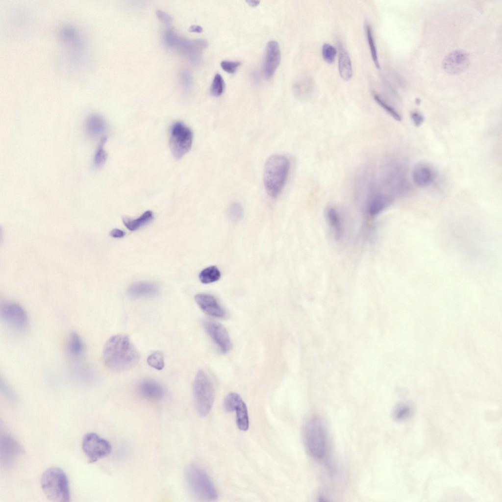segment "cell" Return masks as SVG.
Instances as JSON below:
<instances>
[{
    "mask_svg": "<svg viewBox=\"0 0 502 502\" xmlns=\"http://www.w3.org/2000/svg\"><path fill=\"white\" fill-rule=\"evenodd\" d=\"M187 484L193 494L198 499L204 501H215L218 493L211 479L201 468L195 465H190L185 471Z\"/></svg>",
    "mask_w": 502,
    "mask_h": 502,
    "instance_id": "cell-5",
    "label": "cell"
},
{
    "mask_svg": "<svg viewBox=\"0 0 502 502\" xmlns=\"http://www.w3.org/2000/svg\"><path fill=\"white\" fill-rule=\"evenodd\" d=\"M416 103H417V104H419V103H420V100H419V99H417V100H416Z\"/></svg>",
    "mask_w": 502,
    "mask_h": 502,
    "instance_id": "cell-43",
    "label": "cell"
},
{
    "mask_svg": "<svg viewBox=\"0 0 502 502\" xmlns=\"http://www.w3.org/2000/svg\"><path fill=\"white\" fill-rule=\"evenodd\" d=\"M1 385L2 390L7 396L12 400H14L15 399V396L14 393L12 392L10 388L9 387V386H7L5 382H3L2 379H1Z\"/></svg>",
    "mask_w": 502,
    "mask_h": 502,
    "instance_id": "cell-38",
    "label": "cell"
},
{
    "mask_svg": "<svg viewBox=\"0 0 502 502\" xmlns=\"http://www.w3.org/2000/svg\"><path fill=\"white\" fill-rule=\"evenodd\" d=\"M219 269L215 266H211L202 270L199 275L200 281L204 284H208L218 281L221 277Z\"/></svg>",
    "mask_w": 502,
    "mask_h": 502,
    "instance_id": "cell-27",
    "label": "cell"
},
{
    "mask_svg": "<svg viewBox=\"0 0 502 502\" xmlns=\"http://www.w3.org/2000/svg\"><path fill=\"white\" fill-rule=\"evenodd\" d=\"M290 169L288 159L282 155H274L267 160L264 170V183L268 195L276 198L286 183Z\"/></svg>",
    "mask_w": 502,
    "mask_h": 502,
    "instance_id": "cell-2",
    "label": "cell"
},
{
    "mask_svg": "<svg viewBox=\"0 0 502 502\" xmlns=\"http://www.w3.org/2000/svg\"><path fill=\"white\" fill-rule=\"evenodd\" d=\"M365 209L370 217L376 216L388 207L393 201L392 196L371 187L368 188Z\"/></svg>",
    "mask_w": 502,
    "mask_h": 502,
    "instance_id": "cell-11",
    "label": "cell"
},
{
    "mask_svg": "<svg viewBox=\"0 0 502 502\" xmlns=\"http://www.w3.org/2000/svg\"><path fill=\"white\" fill-rule=\"evenodd\" d=\"M373 97L376 103L383 108L395 120L398 121H401L402 120V117L401 115L395 109V108L386 102L376 94H374Z\"/></svg>",
    "mask_w": 502,
    "mask_h": 502,
    "instance_id": "cell-33",
    "label": "cell"
},
{
    "mask_svg": "<svg viewBox=\"0 0 502 502\" xmlns=\"http://www.w3.org/2000/svg\"><path fill=\"white\" fill-rule=\"evenodd\" d=\"M227 213L228 217L232 221L237 222L242 218L243 209L239 203L234 202L229 206Z\"/></svg>",
    "mask_w": 502,
    "mask_h": 502,
    "instance_id": "cell-35",
    "label": "cell"
},
{
    "mask_svg": "<svg viewBox=\"0 0 502 502\" xmlns=\"http://www.w3.org/2000/svg\"><path fill=\"white\" fill-rule=\"evenodd\" d=\"M0 314L4 322L15 329L23 330L27 325L28 318L26 312L16 303H4L1 306Z\"/></svg>",
    "mask_w": 502,
    "mask_h": 502,
    "instance_id": "cell-10",
    "label": "cell"
},
{
    "mask_svg": "<svg viewBox=\"0 0 502 502\" xmlns=\"http://www.w3.org/2000/svg\"><path fill=\"white\" fill-rule=\"evenodd\" d=\"M469 63L468 53L462 50H457L451 52L444 58L442 67L447 73L454 75L464 71Z\"/></svg>",
    "mask_w": 502,
    "mask_h": 502,
    "instance_id": "cell-13",
    "label": "cell"
},
{
    "mask_svg": "<svg viewBox=\"0 0 502 502\" xmlns=\"http://www.w3.org/2000/svg\"><path fill=\"white\" fill-rule=\"evenodd\" d=\"M157 13H158V17L160 18V19L163 20L164 22L167 23V22H170V21L171 20L170 19V17L169 16H167L166 15V14H165V13H163V12H162L161 11H158Z\"/></svg>",
    "mask_w": 502,
    "mask_h": 502,
    "instance_id": "cell-40",
    "label": "cell"
},
{
    "mask_svg": "<svg viewBox=\"0 0 502 502\" xmlns=\"http://www.w3.org/2000/svg\"><path fill=\"white\" fill-rule=\"evenodd\" d=\"M248 2H249L250 4H251V5H253V6H255L256 5H257L259 3V1H248Z\"/></svg>",
    "mask_w": 502,
    "mask_h": 502,
    "instance_id": "cell-42",
    "label": "cell"
},
{
    "mask_svg": "<svg viewBox=\"0 0 502 502\" xmlns=\"http://www.w3.org/2000/svg\"><path fill=\"white\" fill-rule=\"evenodd\" d=\"M23 451L21 445L11 437L5 436L1 438L0 459L4 466L9 467L12 465Z\"/></svg>",
    "mask_w": 502,
    "mask_h": 502,
    "instance_id": "cell-15",
    "label": "cell"
},
{
    "mask_svg": "<svg viewBox=\"0 0 502 502\" xmlns=\"http://www.w3.org/2000/svg\"><path fill=\"white\" fill-rule=\"evenodd\" d=\"M241 62L238 61L223 60L220 65L225 72L229 74H234L240 65Z\"/></svg>",
    "mask_w": 502,
    "mask_h": 502,
    "instance_id": "cell-36",
    "label": "cell"
},
{
    "mask_svg": "<svg viewBox=\"0 0 502 502\" xmlns=\"http://www.w3.org/2000/svg\"><path fill=\"white\" fill-rule=\"evenodd\" d=\"M281 58L280 50L278 42L270 40L267 43L263 63V71L265 77H271L278 67Z\"/></svg>",
    "mask_w": 502,
    "mask_h": 502,
    "instance_id": "cell-14",
    "label": "cell"
},
{
    "mask_svg": "<svg viewBox=\"0 0 502 502\" xmlns=\"http://www.w3.org/2000/svg\"><path fill=\"white\" fill-rule=\"evenodd\" d=\"M157 292V287L154 284L144 282L136 283L131 286L128 289L127 293L130 297L139 298L154 296Z\"/></svg>",
    "mask_w": 502,
    "mask_h": 502,
    "instance_id": "cell-20",
    "label": "cell"
},
{
    "mask_svg": "<svg viewBox=\"0 0 502 502\" xmlns=\"http://www.w3.org/2000/svg\"><path fill=\"white\" fill-rule=\"evenodd\" d=\"M67 350L73 356H80L84 350V346L80 336L76 332H72L67 341Z\"/></svg>",
    "mask_w": 502,
    "mask_h": 502,
    "instance_id": "cell-26",
    "label": "cell"
},
{
    "mask_svg": "<svg viewBox=\"0 0 502 502\" xmlns=\"http://www.w3.org/2000/svg\"><path fill=\"white\" fill-rule=\"evenodd\" d=\"M203 326L207 333L222 353H226L231 350L232 343L229 335L221 324L213 321L206 320L204 322Z\"/></svg>",
    "mask_w": 502,
    "mask_h": 502,
    "instance_id": "cell-12",
    "label": "cell"
},
{
    "mask_svg": "<svg viewBox=\"0 0 502 502\" xmlns=\"http://www.w3.org/2000/svg\"><path fill=\"white\" fill-rule=\"evenodd\" d=\"M106 123L103 118L99 115H90L86 119L85 129L86 134L91 137H95L101 134L105 130Z\"/></svg>",
    "mask_w": 502,
    "mask_h": 502,
    "instance_id": "cell-21",
    "label": "cell"
},
{
    "mask_svg": "<svg viewBox=\"0 0 502 502\" xmlns=\"http://www.w3.org/2000/svg\"><path fill=\"white\" fill-rule=\"evenodd\" d=\"M139 358L138 351L126 335H112L103 346V361L105 365L112 371L128 370L136 365Z\"/></svg>",
    "mask_w": 502,
    "mask_h": 502,
    "instance_id": "cell-1",
    "label": "cell"
},
{
    "mask_svg": "<svg viewBox=\"0 0 502 502\" xmlns=\"http://www.w3.org/2000/svg\"><path fill=\"white\" fill-rule=\"evenodd\" d=\"M193 395L198 413L201 417L206 416L212 407L215 392L210 379L202 370H199L195 377Z\"/></svg>",
    "mask_w": 502,
    "mask_h": 502,
    "instance_id": "cell-6",
    "label": "cell"
},
{
    "mask_svg": "<svg viewBox=\"0 0 502 502\" xmlns=\"http://www.w3.org/2000/svg\"><path fill=\"white\" fill-rule=\"evenodd\" d=\"M193 31L201 32L202 31V28L199 26H195L194 28H193Z\"/></svg>",
    "mask_w": 502,
    "mask_h": 502,
    "instance_id": "cell-41",
    "label": "cell"
},
{
    "mask_svg": "<svg viewBox=\"0 0 502 502\" xmlns=\"http://www.w3.org/2000/svg\"><path fill=\"white\" fill-rule=\"evenodd\" d=\"M325 217L334 238L340 239L343 233L341 217L338 210L332 206L328 207L325 211Z\"/></svg>",
    "mask_w": 502,
    "mask_h": 502,
    "instance_id": "cell-19",
    "label": "cell"
},
{
    "mask_svg": "<svg viewBox=\"0 0 502 502\" xmlns=\"http://www.w3.org/2000/svg\"><path fill=\"white\" fill-rule=\"evenodd\" d=\"M435 173L430 165L425 163H419L414 167L412 177L414 184L420 187L429 185L434 180Z\"/></svg>",
    "mask_w": 502,
    "mask_h": 502,
    "instance_id": "cell-17",
    "label": "cell"
},
{
    "mask_svg": "<svg viewBox=\"0 0 502 502\" xmlns=\"http://www.w3.org/2000/svg\"><path fill=\"white\" fill-rule=\"evenodd\" d=\"M195 300L200 308L206 314L219 318L226 316V311L212 295L198 294L195 296Z\"/></svg>",
    "mask_w": 502,
    "mask_h": 502,
    "instance_id": "cell-16",
    "label": "cell"
},
{
    "mask_svg": "<svg viewBox=\"0 0 502 502\" xmlns=\"http://www.w3.org/2000/svg\"><path fill=\"white\" fill-rule=\"evenodd\" d=\"M106 140V138L105 137L102 138L95 155L94 162L95 166L98 168L102 167L104 164L107 158V154L103 148Z\"/></svg>",
    "mask_w": 502,
    "mask_h": 502,
    "instance_id": "cell-32",
    "label": "cell"
},
{
    "mask_svg": "<svg viewBox=\"0 0 502 502\" xmlns=\"http://www.w3.org/2000/svg\"><path fill=\"white\" fill-rule=\"evenodd\" d=\"M414 405L408 402H401L396 406L393 412V419L398 422H403L410 419L414 414Z\"/></svg>",
    "mask_w": 502,
    "mask_h": 502,
    "instance_id": "cell-24",
    "label": "cell"
},
{
    "mask_svg": "<svg viewBox=\"0 0 502 502\" xmlns=\"http://www.w3.org/2000/svg\"><path fill=\"white\" fill-rule=\"evenodd\" d=\"M40 484L46 497L50 501L67 502L70 500L69 481L64 471L52 467L42 475Z\"/></svg>",
    "mask_w": 502,
    "mask_h": 502,
    "instance_id": "cell-3",
    "label": "cell"
},
{
    "mask_svg": "<svg viewBox=\"0 0 502 502\" xmlns=\"http://www.w3.org/2000/svg\"><path fill=\"white\" fill-rule=\"evenodd\" d=\"M153 219V213L148 210L136 219L124 217L123 219L125 226L131 231H134L149 223Z\"/></svg>",
    "mask_w": 502,
    "mask_h": 502,
    "instance_id": "cell-25",
    "label": "cell"
},
{
    "mask_svg": "<svg viewBox=\"0 0 502 502\" xmlns=\"http://www.w3.org/2000/svg\"><path fill=\"white\" fill-rule=\"evenodd\" d=\"M338 69L340 75L343 79L346 81L351 79L353 75L351 61L348 53L343 49L340 50Z\"/></svg>",
    "mask_w": 502,
    "mask_h": 502,
    "instance_id": "cell-23",
    "label": "cell"
},
{
    "mask_svg": "<svg viewBox=\"0 0 502 502\" xmlns=\"http://www.w3.org/2000/svg\"><path fill=\"white\" fill-rule=\"evenodd\" d=\"M110 235L114 238H122L125 236V232L121 229L115 228L110 231Z\"/></svg>",
    "mask_w": 502,
    "mask_h": 502,
    "instance_id": "cell-39",
    "label": "cell"
},
{
    "mask_svg": "<svg viewBox=\"0 0 502 502\" xmlns=\"http://www.w3.org/2000/svg\"><path fill=\"white\" fill-rule=\"evenodd\" d=\"M59 35L62 39L67 42L75 45L78 44V34L73 27L69 26L63 27L60 30Z\"/></svg>",
    "mask_w": 502,
    "mask_h": 502,
    "instance_id": "cell-30",
    "label": "cell"
},
{
    "mask_svg": "<svg viewBox=\"0 0 502 502\" xmlns=\"http://www.w3.org/2000/svg\"><path fill=\"white\" fill-rule=\"evenodd\" d=\"M236 411V422L239 429L246 431L249 427V418L247 406L241 397L233 407Z\"/></svg>",
    "mask_w": 502,
    "mask_h": 502,
    "instance_id": "cell-22",
    "label": "cell"
},
{
    "mask_svg": "<svg viewBox=\"0 0 502 502\" xmlns=\"http://www.w3.org/2000/svg\"><path fill=\"white\" fill-rule=\"evenodd\" d=\"M147 362L150 366L157 370H162L165 365L163 354L160 351L152 352L147 358Z\"/></svg>",
    "mask_w": 502,
    "mask_h": 502,
    "instance_id": "cell-29",
    "label": "cell"
},
{
    "mask_svg": "<svg viewBox=\"0 0 502 502\" xmlns=\"http://www.w3.org/2000/svg\"><path fill=\"white\" fill-rule=\"evenodd\" d=\"M82 448L89 459V463H94L108 455L112 450L110 442L100 437L97 434L90 432L86 434L82 442Z\"/></svg>",
    "mask_w": 502,
    "mask_h": 502,
    "instance_id": "cell-9",
    "label": "cell"
},
{
    "mask_svg": "<svg viewBox=\"0 0 502 502\" xmlns=\"http://www.w3.org/2000/svg\"><path fill=\"white\" fill-rule=\"evenodd\" d=\"M365 29L372 60L376 68L378 70H380V65L378 60L375 41L373 35L372 29L370 25L368 23L366 24Z\"/></svg>",
    "mask_w": 502,
    "mask_h": 502,
    "instance_id": "cell-28",
    "label": "cell"
},
{
    "mask_svg": "<svg viewBox=\"0 0 502 502\" xmlns=\"http://www.w3.org/2000/svg\"><path fill=\"white\" fill-rule=\"evenodd\" d=\"M336 52L335 48L329 44L325 43L322 47L323 58L328 64H331L334 62Z\"/></svg>",
    "mask_w": 502,
    "mask_h": 502,
    "instance_id": "cell-34",
    "label": "cell"
},
{
    "mask_svg": "<svg viewBox=\"0 0 502 502\" xmlns=\"http://www.w3.org/2000/svg\"><path fill=\"white\" fill-rule=\"evenodd\" d=\"M304 440L311 456L316 459H322L325 456L327 452L326 434L319 417L313 416L307 421L304 430Z\"/></svg>",
    "mask_w": 502,
    "mask_h": 502,
    "instance_id": "cell-4",
    "label": "cell"
},
{
    "mask_svg": "<svg viewBox=\"0 0 502 502\" xmlns=\"http://www.w3.org/2000/svg\"><path fill=\"white\" fill-rule=\"evenodd\" d=\"M164 36L168 46L176 48L194 61L200 59L203 50L208 45L207 41L203 39H183L170 29L165 31Z\"/></svg>",
    "mask_w": 502,
    "mask_h": 502,
    "instance_id": "cell-7",
    "label": "cell"
},
{
    "mask_svg": "<svg viewBox=\"0 0 502 502\" xmlns=\"http://www.w3.org/2000/svg\"><path fill=\"white\" fill-rule=\"evenodd\" d=\"M139 391L144 398L152 401H160L164 395V391L162 386L151 379H145L141 382Z\"/></svg>",
    "mask_w": 502,
    "mask_h": 502,
    "instance_id": "cell-18",
    "label": "cell"
},
{
    "mask_svg": "<svg viewBox=\"0 0 502 502\" xmlns=\"http://www.w3.org/2000/svg\"><path fill=\"white\" fill-rule=\"evenodd\" d=\"M410 117L413 124L416 127L420 126L425 120L424 116L419 112L416 111L411 112Z\"/></svg>",
    "mask_w": 502,
    "mask_h": 502,
    "instance_id": "cell-37",
    "label": "cell"
},
{
    "mask_svg": "<svg viewBox=\"0 0 502 502\" xmlns=\"http://www.w3.org/2000/svg\"><path fill=\"white\" fill-rule=\"evenodd\" d=\"M225 82L223 77L220 74H216L211 85V94L213 96L218 97L223 94Z\"/></svg>",
    "mask_w": 502,
    "mask_h": 502,
    "instance_id": "cell-31",
    "label": "cell"
},
{
    "mask_svg": "<svg viewBox=\"0 0 502 502\" xmlns=\"http://www.w3.org/2000/svg\"><path fill=\"white\" fill-rule=\"evenodd\" d=\"M193 133L190 129L182 123L177 122L172 126L170 147L174 156L180 159L191 149Z\"/></svg>",
    "mask_w": 502,
    "mask_h": 502,
    "instance_id": "cell-8",
    "label": "cell"
}]
</instances>
